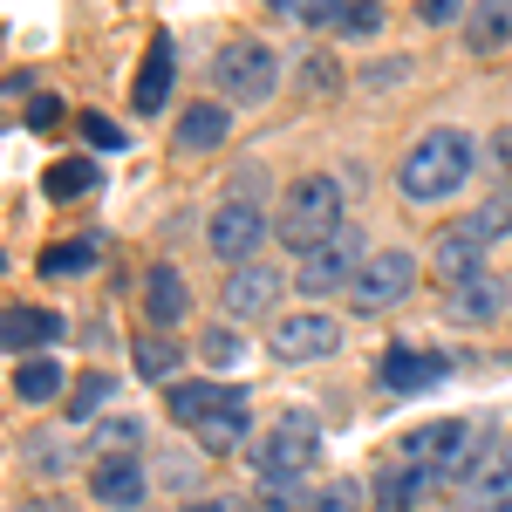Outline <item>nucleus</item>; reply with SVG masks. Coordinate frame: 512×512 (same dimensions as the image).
<instances>
[{
    "instance_id": "nucleus-1",
    "label": "nucleus",
    "mask_w": 512,
    "mask_h": 512,
    "mask_svg": "<svg viewBox=\"0 0 512 512\" xmlns=\"http://www.w3.org/2000/svg\"><path fill=\"white\" fill-rule=\"evenodd\" d=\"M478 171V144L465 130H424L410 151H403V171H396V192L410 198V205H437V198L465 192V178Z\"/></svg>"
},
{
    "instance_id": "nucleus-2",
    "label": "nucleus",
    "mask_w": 512,
    "mask_h": 512,
    "mask_svg": "<svg viewBox=\"0 0 512 512\" xmlns=\"http://www.w3.org/2000/svg\"><path fill=\"white\" fill-rule=\"evenodd\" d=\"M349 226V185L342 178H328V171H308V178H294L287 198H280V239L294 246V260H308L315 246Z\"/></svg>"
},
{
    "instance_id": "nucleus-3",
    "label": "nucleus",
    "mask_w": 512,
    "mask_h": 512,
    "mask_svg": "<svg viewBox=\"0 0 512 512\" xmlns=\"http://www.w3.org/2000/svg\"><path fill=\"white\" fill-rule=\"evenodd\" d=\"M212 82H219L226 103H246V110H253V103H267V96L280 89V55L267 48V41H253V35L226 41L219 62H212Z\"/></svg>"
},
{
    "instance_id": "nucleus-4",
    "label": "nucleus",
    "mask_w": 512,
    "mask_h": 512,
    "mask_svg": "<svg viewBox=\"0 0 512 512\" xmlns=\"http://www.w3.org/2000/svg\"><path fill=\"white\" fill-rule=\"evenodd\" d=\"M315 451H321V431H315V417H301V410H287L274 431L260 437L246 458H253V472H260V485H294V478L315 465Z\"/></svg>"
},
{
    "instance_id": "nucleus-5",
    "label": "nucleus",
    "mask_w": 512,
    "mask_h": 512,
    "mask_svg": "<svg viewBox=\"0 0 512 512\" xmlns=\"http://www.w3.org/2000/svg\"><path fill=\"white\" fill-rule=\"evenodd\" d=\"M362 267H369V239H362V226H342L328 246H315V253L294 267V287H301L308 301H321V294H349Z\"/></svg>"
},
{
    "instance_id": "nucleus-6",
    "label": "nucleus",
    "mask_w": 512,
    "mask_h": 512,
    "mask_svg": "<svg viewBox=\"0 0 512 512\" xmlns=\"http://www.w3.org/2000/svg\"><path fill=\"white\" fill-rule=\"evenodd\" d=\"M410 287H417V253H410V246H383V253H369V267L355 274L349 301H355V315H383Z\"/></svg>"
},
{
    "instance_id": "nucleus-7",
    "label": "nucleus",
    "mask_w": 512,
    "mask_h": 512,
    "mask_svg": "<svg viewBox=\"0 0 512 512\" xmlns=\"http://www.w3.org/2000/svg\"><path fill=\"white\" fill-rule=\"evenodd\" d=\"M465 451H478V431L465 417H437V424H417V431L396 437V465H417V472H444V465H458Z\"/></svg>"
},
{
    "instance_id": "nucleus-8",
    "label": "nucleus",
    "mask_w": 512,
    "mask_h": 512,
    "mask_svg": "<svg viewBox=\"0 0 512 512\" xmlns=\"http://www.w3.org/2000/svg\"><path fill=\"white\" fill-rule=\"evenodd\" d=\"M260 239H267V212L246 205V198H226V205L205 219V246H212L226 267H246V260L260 253Z\"/></svg>"
},
{
    "instance_id": "nucleus-9",
    "label": "nucleus",
    "mask_w": 512,
    "mask_h": 512,
    "mask_svg": "<svg viewBox=\"0 0 512 512\" xmlns=\"http://www.w3.org/2000/svg\"><path fill=\"white\" fill-rule=\"evenodd\" d=\"M267 342H274L280 362H328L342 349V321L321 315V308H301V315H280Z\"/></svg>"
},
{
    "instance_id": "nucleus-10",
    "label": "nucleus",
    "mask_w": 512,
    "mask_h": 512,
    "mask_svg": "<svg viewBox=\"0 0 512 512\" xmlns=\"http://www.w3.org/2000/svg\"><path fill=\"white\" fill-rule=\"evenodd\" d=\"M294 280L274 274L267 260H246V267H233L226 274V287H219V301H226V315L233 321H267L280 308V294H287Z\"/></svg>"
},
{
    "instance_id": "nucleus-11",
    "label": "nucleus",
    "mask_w": 512,
    "mask_h": 512,
    "mask_svg": "<svg viewBox=\"0 0 512 512\" xmlns=\"http://www.w3.org/2000/svg\"><path fill=\"white\" fill-rule=\"evenodd\" d=\"M506 301H512L506 274H492V267H485V274L444 287V321H458V328H485V321L506 315Z\"/></svg>"
},
{
    "instance_id": "nucleus-12",
    "label": "nucleus",
    "mask_w": 512,
    "mask_h": 512,
    "mask_svg": "<svg viewBox=\"0 0 512 512\" xmlns=\"http://www.w3.org/2000/svg\"><path fill=\"white\" fill-rule=\"evenodd\" d=\"M444 376H451V355L444 349H403V342H396V349L383 355V369H376V383L390 396H424V390H437Z\"/></svg>"
},
{
    "instance_id": "nucleus-13",
    "label": "nucleus",
    "mask_w": 512,
    "mask_h": 512,
    "mask_svg": "<svg viewBox=\"0 0 512 512\" xmlns=\"http://www.w3.org/2000/svg\"><path fill=\"white\" fill-rule=\"evenodd\" d=\"M144 458H96L89 465V499L96 506H110V512H130L137 499H144Z\"/></svg>"
},
{
    "instance_id": "nucleus-14",
    "label": "nucleus",
    "mask_w": 512,
    "mask_h": 512,
    "mask_svg": "<svg viewBox=\"0 0 512 512\" xmlns=\"http://www.w3.org/2000/svg\"><path fill=\"white\" fill-rule=\"evenodd\" d=\"M178 48L171 35H151V55L137 62V82H130V103H137V117H158L164 103H171V76H178V62H171Z\"/></svg>"
},
{
    "instance_id": "nucleus-15",
    "label": "nucleus",
    "mask_w": 512,
    "mask_h": 512,
    "mask_svg": "<svg viewBox=\"0 0 512 512\" xmlns=\"http://www.w3.org/2000/svg\"><path fill=\"white\" fill-rule=\"evenodd\" d=\"M164 410H171V424H205V417H219V410H246V390H226V383H178V390H164Z\"/></svg>"
},
{
    "instance_id": "nucleus-16",
    "label": "nucleus",
    "mask_w": 512,
    "mask_h": 512,
    "mask_svg": "<svg viewBox=\"0 0 512 512\" xmlns=\"http://www.w3.org/2000/svg\"><path fill=\"white\" fill-rule=\"evenodd\" d=\"M437 492V478L431 472H417V465H390V472H376L369 478V499L383 512H417L424 499Z\"/></svg>"
},
{
    "instance_id": "nucleus-17",
    "label": "nucleus",
    "mask_w": 512,
    "mask_h": 512,
    "mask_svg": "<svg viewBox=\"0 0 512 512\" xmlns=\"http://www.w3.org/2000/svg\"><path fill=\"white\" fill-rule=\"evenodd\" d=\"M185 308H192L185 274H178V267H151V274H144V315L158 321V328H178V321H185Z\"/></svg>"
},
{
    "instance_id": "nucleus-18",
    "label": "nucleus",
    "mask_w": 512,
    "mask_h": 512,
    "mask_svg": "<svg viewBox=\"0 0 512 512\" xmlns=\"http://www.w3.org/2000/svg\"><path fill=\"white\" fill-rule=\"evenodd\" d=\"M55 335H62V315H48V308H7V321H0V349L21 355V362H28V349L55 342Z\"/></svg>"
},
{
    "instance_id": "nucleus-19",
    "label": "nucleus",
    "mask_w": 512,
    "mask_h": 512,
    "mask_svg": "<svg viewBox=\"0 0 512 512\" xmlns=\"http://www.w3.org/2000/svg\"><path fill=\"white\" fill-rule=\"evenodd\" d=\"M226 137H233L226 103H192V110L178 117V151H219Z\"/></svg>"
},
{
    "instance_id": "nucleus-20",
    "label": "nucleus",
    "mask_w": 512,
    "mask_h": 512,
    "mask_svg": "<svg viewBox=\"0 0 512 512\" xmlns=\"http://www.w3.org/2000/svg\"><path fill=\"white\" fill-rule=\"evenodd\" d=\"M506 41H512V0H485V7H472V14H465V48L499 55Z\"/></svg>"
},
{
    "instance_id": "nucleus-21",
    "label": "nucleus",
    "mask_w": 512,
    "mask_h": 512,
    "mask_svg": "<svg viewBox=\"0 0 512 512\" xmlns=\"http://www.w3.org/2000/svg\"><path fill=\"white\" fill-rule=\"evenodd\" d=\"M431 260H437V274L451 280V287H458V280H472V274H485V267H478V260H485V246H478L465 226H444V239H437Z\"/></svg>"
},
{
    "instance_id": "nucleus-22",
    "label": "nucleus",
    "mask_w": 512,
    "mask_h": 512,
    "mask_svg": "<svg viewBox=\"0 0 512 512\" xmlns=\"http://www.w3.org/2000/svg\"><path fill=\"white\" fill-rule=\"evenodd\" d=\"M198 444H205V451H212V458H226V451H253V444H260V437H253V417H246V410H219V417H205V424H198Z\"/></svg>"
},
{
    "instance_id": "nucleus-23",
    "label": "nucleus",
    "mask_w": 512,
    "mask_h": 512,
    "mask_svg": "<svg viewBox=\"0 0 512 512\" xmlns=\"http://www.w3.org/2000/svg\"><path fill=\"white\" fill-rule=\"evenodd\" d=\"M62 390H69L62 362H48V355H28V362H14V396H21V403H55Z\"/></svg>"
},
{
    "instance_id": "nucleus-24",
    "label": "nucleus",
    "mask_w": 512,
    "mask_h": 512,
    "mask_svg": "<svg viewBox=\"0 0 512 512\" xmlns=\"http://www.w3.org/2000/svg\"><path fill=\"white\" fill-rule=\"evenodd\" d=\"M89 444H96V458H137V451H144V417L117 410V417H103V424L89 431Z\"/></svg>"
},
{
    "instance_id": "nucleus-25",
    "label": "nucleus",
    "mask_w": 512,
    "mask_h": 512,
    "mask_svg": "<svg viewBox=\"0 0 512 512\" xmlns=\"http://www.w3.org/2000/svg\"><path fill=\"white\" fill-rule=\"evenodd\" d=\"M465 506L472 512H512V465L499 458V451L485 458V472H478V485L465 492Z\"/></svg>"
},
{
    "instance_id": "nucleus-26",
    "label": "nucleus",
    "mask_w": 512,
    "mask_h": 512,
    "mask_svg": "<svg viewBox=\"0 0 512 512\" xmlns=\"http://www.w3.org/2000/svg\"><path fill=\"white\" fill-rule=\"evenodd\" d=\"M137 376H144V383H171V376H178V362H185V349H178V342H171V335H137Z\"/></svg>"
},
{
    "instance_id": "nucleus-27",
    "label": "nucleus",
    "mask_w": 512,
    "mask_h": 512,
    "mask_svg": "<svg viewBox=\"0 0 512 512\" xmlns=\"http://www.w3.org/2000/svg\"><path fill=\"white\" fill-rule=\"evenodd\" d=\"M41 192L55 198V205L96 192V164H89V158H55V164H48V178H41Z\"/></svg>"
},
{
    "instance_id": "nucleus-28",
    "label": "nucleus",
    "mask_w": 512,
    "mask_h": 512,
    "mask_svg": "<svg viewBox=\"0 0 512 512\" xmlns=\"http://www.w3.org/2000/svg\"><path fill=\"white\" fill-rule=\"evenodd\" d=\"M96 253H103V239H62V246H48V253H41V274H48V280L89 274V267H96Z\"/></svg>"
},
{
    "instance_id": "nucleus-29",
    "label": "nucleus",
    "mask_w": 512,
    "mask_h": 512,
    "mask_svg": "<svg viewBox=\"0 0 512 512\" xmlns=\"http://www.w3.org/2000/svg\"><path fill=\"white\" fill-rule=\"evenodd\" d=\"M110 376H82L76 390H69V424H103V410H110Z\"/></svg>"
},
{
    "instance_id": "nucleus-30",
    "label": "nucleus",
    "mask_w": 512,
    "mask_h": 512,
    "mask_svg": "<svg viewBox=\"0 0 512 512\" xmlns=\"http://www.w3.org/2000/svg\"><path fill=\"white\" fill-rule=\"evenodd\" d=\"M308 512H362V485L355 478H328L315 499H308Z\"/></svg>"
},
{
    "instance_id": "nucleus-31",
    "label": "nucleus",
    "mask_w": 512,
    "mask_h": 512,
    "mask_svg": "<svg viewBox=\"0 0 512 512\" xmlns=\"http://www.w3.org/2000/svg\"><path fill=\"white\" fill-rule=\"evenodd\" d=\"M198 349H205V362H219V369H233L239 355H246V342H239L233 328H205V335H198Z\"/></svg>"
},
{
    "instance_id": "nucleus-32",
    "label": "nucleus",
    "mask_w": 512,
    "mask_h": 512,
    "mask_svg": "<svg viewBox=\"0 0 512 512\" xmlns=\"http://www.w3.org/2000/svg\"><path fill=\"white\" fill-rule=\"evenodd\" d=\"M376 28H383V7H369V0H362V7H349V0H342L335 35H376Z\"/></svg>"
},
{
    "instance_id": "nucleus-33",
    "label": "nucleus",
    "mask_w": 512,
    "mask_h": 512,
    "mask_svg": "<svg viewBox=\"0 0 512 512\" xmlns=\"http://www.w3.org/2000/svg\"><path fill=\"white\" fill-rule=\"evenodd\" d=\"M82 130H89V144L96 151H123V130L110 117H96V110H82Z\"/></svg>"
},
{
    "instance_id": "nucleus-34",
    "label": "nucleus",
    "mask_w": 512,
    "mask_h": 512,
    "mask_svg": "<svg viewBox=\"0 0 512 512\" xmlns=\"http://www.w3.org/2000/svg\"><path fill=\"white\" fill-rule=\"evenodd\" d=\"M472 7H458V0H424V21L431 28H451V21H465Z\"/></svg>"
},
{
    "instance_id": "nucleus-35",
    "label": "nucleus",
    "mask_w": 512,
    "mask_h": 512,
    "mask_svg": "<svg viewBox=\"0 0 512 512\" xmlns=\"http://www.w3.org/2000/svg\"><path fill=\"white\" fill-rule=\"evenodd\" d=\"M48 123H62V103L55 96H35L28 103V130H48Z\"/></svg>"
},
{
    "instance_id": "nucleus-36",
    "label": "nucleus",
    "mask_w": 512,
    "mask_h": 512,
    "mask_svg": "<svg viewBox=\"0 0 512 512\" xmlns=\"http://www.w3.org/2000/svg\"><path fill=\"white\" fill-rule=\"evenodd\" d=\"M185 512H246V499H233V492H219V499H192Z\"/></svg>"
},
{
    "instance_id": "nucleus-37",
    "label": "nucleus",
    "mask_w": 512,
    "mask_h": 512,
    "mask_svg": "<svg viewBox=\"0 0 512 512\" xmlns=\"http://www.w3.org/2000/svg\"><path fill=\"white\" fill-rule=\"evenodd\" d=\"M499 458H506V465H512V437H506V444H499Z\"/></svg>"
}]
</instances>
